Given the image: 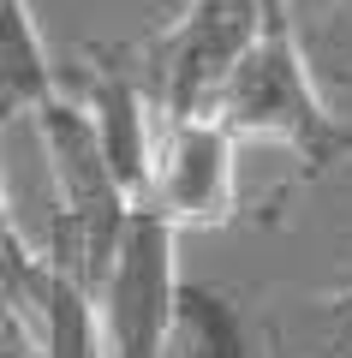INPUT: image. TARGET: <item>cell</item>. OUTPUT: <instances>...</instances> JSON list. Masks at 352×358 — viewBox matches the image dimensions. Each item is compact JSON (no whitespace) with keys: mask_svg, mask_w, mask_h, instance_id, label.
Wrapping results in <instances>:
<instances>
[{"mask_svg":"<svg viewBox=\"0 0 352 358\" xmlns=\"http://www.w3.org/2000/svg\"><path fill=\"white\" fill-rule=\"evenodd\" d=\"M209 120L233 143H281L304 173H328L340 155H352V131L328 108L299 30H263L221 84Z\"/></svg>","mask_w":352,"mask_h":358,"instance_id":"cell-1","label":"cell"},{"mask_svg":"<svg viewBox=\"0 0 352 358\" xmlns=\"http://www.w3.org/2000/svg\"><path fill=\"white\" fill-rule=\"evenodd\" d=\"M30 120H36L42 162L54 173L48 268H60V275H72L78 287L96 293L120 239H126V227H132V215H138V197L120 185L113 162L101 155V138L78 96H54Z\"/></svg>","mask_w":352,"mask_h":358,"instance_id":"cell-2","label":"cell"},{"mask_svg":"<svg viewBox=\"0 0 352 358\" xmlns=\"http://www.w3.org/2000/svg\"><path fill=\"white\" fill-rule=\"evenodd\" d=\"M263 36V6L257 0H185L150 42H143V78L155 90L162 126H185V120H209L221 84L245 48Z\"/></svg>","mask_w":352,"mask_h":358,"instance_id":"cell-3","label":"cell"},{"mask_svg":"<svg viewBox=\"0 0 352 358\" xmlns=\"http://www.w3.org/2000/svg\"><path fill=\"white\" fill-rule=\"evenodd\" d=\"M179 281H185L179 275V233L150 203H138L126 239H120V251L96 287L108 358H162L174 305H179Z\"/></svg>","mask_w":352,"mask_h":358,"instance_id":"cell-4","label":"cell"},{"mask_svg":"<svg viewBox=\"0 0 352 358\" xmlns=\"http://www.w3.org/2000/svg\"><path fill=\"white\" fill-rule=\"evenodd\" d=\"M78 102L101 138V155L113 162L120 185L138 203H150L155 150H162V108L143 78V54L132 42H90L78 48Z\"/></svg>","mask_w":352,"mask_h":358,"instance_id":"cell-5","label":"cell"},{"mask_svg":"<svg viewBox=\"0 0 352 358\" xmlns=\"http://www.w3.org/2000/svg\"><path fill=\"white\" fill-rule=\"evenodd\" d=\"M150 209L174 233H209L239 215V143L215 120H185L162 131L150 179Z\"/></svg>","mask_w":352,"mask_h":358,"instance_id":"cell-6","label":"cell"},{"mask_svg":"<svg viewBox=\"0 0 352 358\" xmlns=\"http://www.w3.org/2000/svg\"><path fill=\"white\" fill-rule=\"evenodd\" d=\"M54 96H60V84H54L30 0H0V126L18 114H36Z\"/></svg>","mask_w":352,"mask_h":358,"instance_id":"cell-7","label":"cell"},{"mask_svg":"<svg viewBox=\"0 0 352 358\" xmlns=\"http://www.w3.org/2000/svg\"><path fill=\"white\" fill-rule=\"evenodd\" d=\"M162 358H251L239 299H227L209 281H179V305H174Z\"/></svg>","mask_w":352,"mask_h":358,"instance_id":"cell-8","label":"cell"},{"mask_svg":"<svg viewBox=\"0 0 352 358\" xmlns=\"http://www.w3.org/2000/svg\"><path fill=\"white\" fill-rule=\"evenodd\" d=\"M48 257H36L24 245L13 221V203H6V185H0V329L13 341H30L36 346V329H42V299H48Z\"/></svg>","mask_w":352,"mask_h":358,"instance_id":"cell-9","label":"cell"},{"mask_svg":"<svg viewBox=\"0 0 352 358\" xmlns=\"http://www.w3.org/2000/svg\"><path fill=\"white\" fill-rule=\"evenodd\" d=\"M36 358H108V346H101V317H96V293L78 287L72 275H60V268L48 275Z\"/></svg>","mask_w":352,"mask_h":358,"instance_id":"cell-10","label":"cell"},{"mask_svg":"<svg viewBox=\"0 0 352 358\" xmlns=\"http://www.w3.org/2000/svg\"><path fill=\"white\" fill-rule=\"evenodd\" d=\"M316 78L352 84V0H335L323 13V60H311Z\"/></svg>","mask_w":352,"mask_h":358,"instance_id":"cell-11","label":"cell"},{"mask_svg":"<svg viewBox=\"0 0 352 358\" xmlns=\"http://www.w3.org/2000/svg\"><path fill=\"white\" fill-rule=\"evenodd\" d=\"M328 310V358H352V281L323 299Z\"/></svg>","mask_w":352,"mask_h":358,"instance_id":"cell-12","label":"cell"},{"mask_svg":"<svg viewBox=\"0 0 352 358\" xmlns=\"http://www.w3.org/2000/svg\"><path fill=\"white\" fill-rule=\"evenodd\" d=\"M263 6V30H293V0H257Z\"/></svg>","mask_w":352,"mask_h":358,"instance_id":"cell-13","label":"cell"}]
</instances>
